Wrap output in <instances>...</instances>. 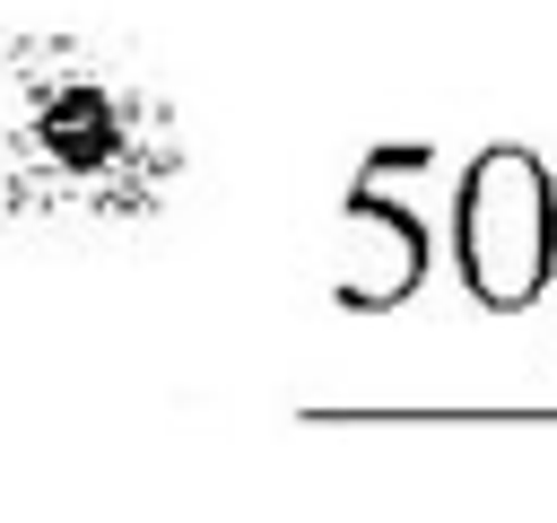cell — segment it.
Returning <instances> with one entry per match:
<instances>
[{"mask_svg":"<svg viewBox=\"0 0 557 523\" xmlns=\"http://www.w3.org/2000/svg\"><path fill=\"white\" fill-rule=\"evenodd\" d=\"M418 288H426V218L366 174L339 209V305L348 314H392Z\"/></svg>","mask_w":557,"mask_h":523,"instance_id":"3957f363","label":"cell"},{"mask_svg":"<svg viewBox=\"0 0 557 523\" xmlns=\"http://www.w3.org/2000/svg\"><path fill=\"white\" fill-rule=\"evenodd\" d=\"M453 262L487 314H522L557 279V174L531 148H487L453 192Z\"/></svg>","mask_w":557,"mask_h":523,"instance_id":"7a4b0ae2","label":"cell"},{"mask_svg":"<svg viewBox=\"0 0 557 523\" xmlns=\"http://www.w3.org/2000/svg\"><path fill=\"white\" fill-rule=\"evenodd\" d=\"M191 174L174 96L70 26L0 44V218L139 227Z\"/></svg>","mask_w":557,"mask_h":523,"instance_id":"6da1fadb","label":"cell"}]
</instances>
